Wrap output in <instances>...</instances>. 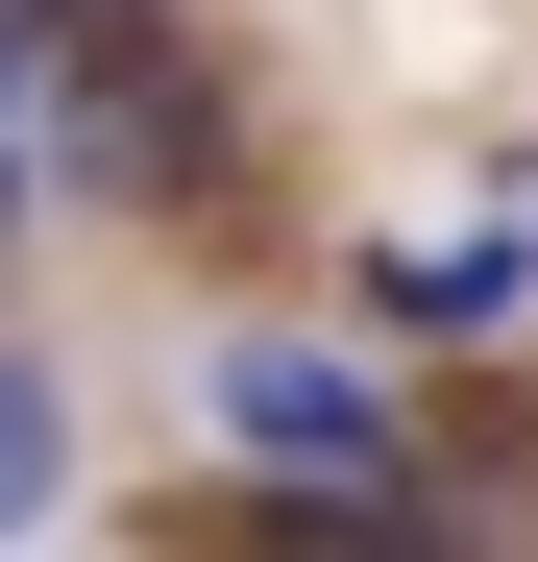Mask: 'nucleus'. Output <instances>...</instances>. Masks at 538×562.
Segmentation results:
<instances>
[{"label":"nucleus","instance_id":"obj_1","mask_svg":"<svg viewBox=\"0 0 538 562\" xmlns=\"http://www.w3.org/2000/svg\"><path fill=\"white\" fill-rule=\"evenodd\" d=\"M221 440L269 464V490H318V514H416V490H392V416L343 392L318 342H245V367H221Z\"/></svg>","mask_w":538,"mask_h":562},{"label":"nucleus","instance_id":"obj_2","mask_svg":"<svg viewBox=\"0 0 538 562\" xmlns=\"http://www.w3.org/2000/svg\"><path fill=\"white\" fill-rule=\"evenodd\" d=\"M514 269H538V245H392V269H368V294H392L416 342H466V318H514Z\"/></svg>","mask_w":538,"mask_h":562},{"label":"nucleus","instance_id":"obj_3","mask_svg":"<svg viewBox=\"0 0 538 562\" xmlns=\"http://www.w3.org/2000/svg\"><path fill=\"white\" fill-rule=\"evenodd\" d=\"M0 514H49V367L0 342Z\"/></svg>","mask_w":538,"mask_h":562},{"label":"nucleus","instance_id":"obj_4","mask_svg":"<svg viewBox=\"0 0 538 562\" xmlns=\"http://www.w3.org/2000/svg\"><path fill=\"white\" fill-rule=\"evenodd\" d=\"M25 25H49V49H147L171 0H25Z\"/></svg>","mask_w":538,"mask_h":562},{"label":"nucleus","instance_id":"obj_5","mask_svg":"<svg viewBox=\"0 0 538 562\" xmlns=\"http://www.w3.org/2000/svg\"><path fill=\"white\" fill-rule=\"evenodd\" d=\"M0 221H25V171H0Z\"/></svg>","mask_w":538,"mask_h":562}]
</instances>
